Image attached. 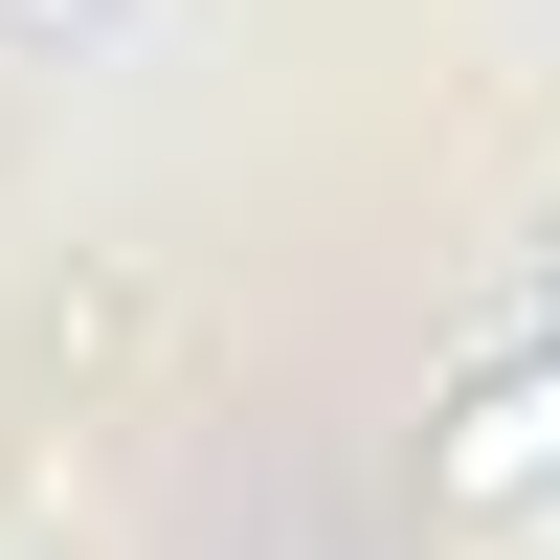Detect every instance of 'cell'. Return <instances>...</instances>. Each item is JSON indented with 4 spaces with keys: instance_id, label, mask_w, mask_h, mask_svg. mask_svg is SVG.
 Here are the masks:
<instances>
[{
    "instance_id": "6da1fadb",
    "label": "cell",
    "mask_w": 560,
    "mask_h": 560,
    "mask_svg": "<svg viewBox=\"0 0 560 560\" xmlns=\"http://www.w3.org/2000/svg\"><path fill=\"white\" fill-rule=\"evenodd\" d=\"M427 493H448V516H538V493H560V337H538V314L427 404Z\"/></svg>"
},
{
    "instance_id": "7a4b0ae2",
    "label": "cell",
    "mask_w": 560,
    "mask_h": 560,
    "mask_svg": "<svg viewBox=\"0 0 560 560\" xmlns=\"http://www.w3.org/2000/svg\"><path fill=\"white\" fill-rule=\"evenodd\" d=\"M0 23H23V45H113L135 0H0Z\"/></svg>"
},
{
    "instance_id": "3957f363",
    "label": "cell",
    "mask_w": 560,
    "mask_h": 560,
    "mask_svg": "<svg viewBox=\"0 0 560 560\" xmlns=\"http://www.w3.org/2000/svg\"><path fill=\"white\" fill-rule=\"evenodd\" d=\"M538 337H560V179H538Z\"/></svg>"
}]
</instances>
